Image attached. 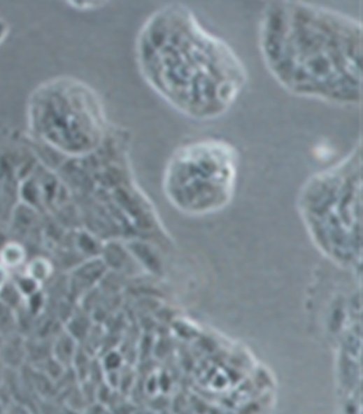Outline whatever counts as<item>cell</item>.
Returning a JSON list of instances; mask_svg holds the SVG:
<instances>
[{
	"label": "cell",
	"mask_w": 363,
	"mask_h": 414,
	"mask_svg": "<svg viewBox=\"0 0 363 414\" xmlns=\"http://www.w3.org/2000/svg\"><path fill=\"white\" fill-rule=\"evenodd\" d=\"M0 414H5L3 412V406L0 405Z\"/></svg>",
	"instance_id": "obj_12"
},
{
	"label": "cell",
	"mask_w": 363,
	"mask_h": 414,
	"mask_svg": "<svg viewBox=\"0 0 363 414\" xmlns=\"http://www.w3.org/2000/svg\"><path fill=\"white\" fill-rule=\"evenodd\" d=\"M8 280H9L8 270H6L3 265H0V289L6 285Z\"/></svg>",
	"instance_id": "obj_11"
},
{
	"label": "cell",
	"mask_w": 363,
	"mask_h": 414,
	"mask_svg": "<svg viewBox=\"0 0 363 414\" xmlns=\"http://www.w3.org/2000/svg\"><path fill=\"white\" fill-rule=\"evenodd\" d=\"M106 267L104 261H89L77 270V278L85 285H91L103 276Z\"/></svg>",
	"instance_id": "obj_6"
},
{
	"label": "cell",
	"mask_w": 363,
	"mask_h": 414,
	"mask_svg": "<svg viewBox=\"0 0 363 414\" xmlns=\"http://www.w3.org/2000/svg\"><path fill=\"white\" fill-rule=\"evenodd\" d=\"M22 299H24V297L20 294L14 281H11L10 279L0 289V303H3V305L8 306L11 309H14L16 306L20 305Z\"/></svg>",
	"instance_id": "obj_8"
},
{
	"label": "cell",
	"mask_w": 363,
	"mask_h": 414,
	"mask_svg": "<svg viewBox=\"0 0 363 414\" xmlns=\"http://www.w3.org/2000/svg\"><path fill=\"white\" fill-rule=\"evenodd\" d=\"M13 281L20 294L24 297V299H29V297L40 293L41 283L34 280V278L28 276V275H20V277H17Z\"/></svg>",
	"instance_id": "obj_9"
},
{
	"label": "cell",
	"mask_w": 363,
	"mask_h": 414,
	"mask_svg": "<svg viewBox=\"0 0 363 414\" xmlns=\"http://www.w3.org/2000/svg\"><path fill=\"white\" fill-rule=\"evenodd\" d=\"M14 327L13 309L0 303V334H7Z\"/></svg>",
	"instance_id": "obj_10"
},
{
	"label": "cell",
	"mask_w": 363,
	"mask_h": 414,
	"mask_svg": "<svg viewBox=\"0 0 363 414\" xmlns=\"http://www.w3.org/2000/svg\"><path fill=\"white\" fill-rule=\"evenodd\" d=\"M136 54L148 85L190 120L223 117L248 85L243 61L183 3H167L148 17Z\"/></svg>",
	"instance_id": "obj_2"
},
{
	"label": "cell",
	"mask_w": 363,
	"mask_h": 414,
	"mask_svg": "<svg viewBox=\"0 0 363 414\" xmlns=\"http://www.w3.org/2000/svg\"><path fill=\"white\" fill-rule=\"evenodd\" d=\"M362 143L344 158L311 175L297 194V208L310 240L334 266L361 274Z\"/></svg>",
	"instance_id": "obj_3"
},
{
	"label": "cell",
	"mask_w": 363,
	"mask_h": 414,
	"mask_svg": "<svg viewBox=\"0 0 363 414\" xmlns=\"http://www.w3.org/2000/svg\"><path fill=\"white\" fill-rule=\"evenodd\" d=\"M239 165L240 155L228 141L204 138L181 145L165 165V199L193 217L221 212L236 194Z\"/></svg>",
	"instance_id": "obj_4"
},
{
	"label": "cell",
	"mask_w": 363,
	"mask_h": 414,
	"mask_svg": "<svg viewBox=\"0 0 363 414\" xmlns=\"http://www.w3.org/2000/svg\"><path fill=\"white\" fill-rule=\"evenodd\" d=\"M26 260V250L16 243H9L0 250V265L6 270H14Z\"/></svg>",
	"instance_id": "obj_5"
},
{
	"label": "cell",
	"mask_w": 363,
	"mask_h": 414,
	"mask_svg": "<svg viewBox=\"0 0 363 414\" xmlns=\"http://www.w3.org/2000/svg\"><path fill=\"white\" fill-rule=\"evenodd\" d=\"M258 43L265 69L287 93L361 105L362 24L354 16L306 1H271L261 14Z\"/></svg>",
	"instance_id": "obj_1"
},
{
	"label": "cell",
	"mask_w": 363,
	"mask_h": 414,
	"mask_svg": "<svg viewBox=\"0 0 363 414\" xmlns=\"http://www.w3.org/2000/svg\"><path fill=\"white\" fill-rule=\"evenodd\" d=\"M26 275L34 278L42 285L52 274V265L50 261L44 258H36L30 261L26 267Z\"/></svg>",
	"instance_id": "obj_7"
}]
</instances>
